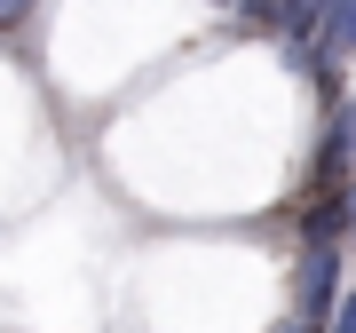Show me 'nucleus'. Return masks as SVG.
I'll return each instance as SVG.
<instances>
[{"instance_id": "2", "label": "nucleus", "mask_w": 356, "mask_h": 333, "mask_svg": "<svg viewBox=\"0 0 356 333\" xmlns=\"http://www.w3.org/2000/svg\"><path fill=\"white\" fill-rule=\"evenodd\" d=\"M317 48L332 56V64H356V0H325V32H317Z\"/></svg>"}, {"instance_id": "5", "label": "nucleus", "mask_w": 356, "mask_h": 333, "mask_svg": "<svg viewBox=\"0 0 356 333\" xmlns=\"http://www.w3.org/2000/svg\"><path fill=\"white\" fill-rule=\"evenodd\" d=\"M238 16H245L254 32H277V0H238Z\"/></svg>"}, {"instance_id": "4", "label": "nucleus", "mask_w": 356, "mask_h": 333, "mask_svg": "<svg viewBox=\"0 0 356 333\" xmlns=\"http://www.w3.org/2000/svg\"><path fill=\"white\" fill-rule=\"evenodd\" d=\"M341 231H348V206H341V191H325L317 206H309V222H301V246H325Z\"/></svg>"}, {"instance_id": "3", "label": "nucleus", "mask_w": 356, "mask_h": 333, "mask_svg": "<svg viewBox=\"0 0 356 333\" xmlns=\"http://www.w3.org/2000/svg\"><path fill=\"white\" fill-rule=\"evenodd\" d=\"M325 32V0H277V40L285 48H317Z\"/></svg>"}, {"instance_id": "9", "label": "nucleus", "mask_w": 356, "mask_h": 333, "mask_svg": "<svg viewBox=\"0 0 356 333\" xmlns=\"http://www.w3.org/2000/svg\"><path fill=\"white\" fill-rule=\"evenodd\" d=\"M341 206H348V238H356V175L341 183Z\"/></svg>"}, {"instance_id": "7", "label": "nucleus", "mask_w": 356, "mask_h": 333, "mask_svg": "<svg viewBox=\"0 0 356 333\" xmlns=\"http://www.w3.org/2000/svg\"><path fill=\"white\" fill-rule=\"evenodd\" d=\"M332 135H341V143H356V95H341V119H332Z\"/></svg>"}, {"instance_id": "1", "label": "nucleus", "mask_w": 356, "mask_h": 333, "mask_svg": "<svg viewBox=\"0 0 356 333\" xmlns=\"http://www.w3.org/2000/svg\"><path fill=\"white\" fill-rule=\"evenodd\" d=\"M332 302H341V238L301 246V270H293V318H301V325H317V333H325Z\"/></svg>"}, {"instance_id": "8", "label": "nucleus", "mask_w": 356, "mask_h": 333, "mask_svg": "<svg viewBox=\"0 0 356 333\" xmlns=\"http://www.w3.org/2000/svg\"><path fill=\"white\" fill-rule=\"evenodd\" d=\"M32 16V0H0V24H24Z\"/></svg>"}, {"instance_id": "10", "label": "nucleus", "mask_w": 356, "mask_h": 333, "mask_svg": "<svg viewBox=\"0 0 356 333\" xmlns=\"http://www.w3.org/2000/svg\"><path fill=\"white\" fill-rule=\"evenodd\" d=\"M214 8H238V0H214Z\"/></svg>"}, {"instance_id": "6", "label": "nucleus", "mask_w": 356, "mask_h": 333, "mask_svg": "<svg viewBox=\"0 0 356 333\" xmlns=\"http://www.w3.org/2000/svg\"><path fill=\"white\" fill-rule=\"evenodd\" d=\"M325 333H356V286H348L341 302H332V318H325Z\"/></svg>"}]
</instances>
